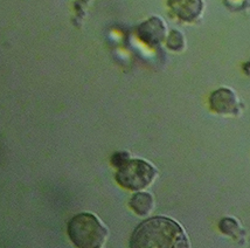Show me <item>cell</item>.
Returning a JSON list of instances; mask_svg holds the SVG:
<instances>
[{
  "instance_id": "cell-5",
  "label": "cell",
  "mask_w": 250,
  "mask_h": 248,
  "mask_svg": "<svg viewBox=\"0 0 250 248\" xmlns=\"http://www.w3.org/2000/svg\"><path fill=\"white\" fill-rule=\"evenodd\" d=\"M137 35L148 46H158L166 35V26L160 18L152 17L137 28Z\"/></svg>"
},
{
  "instance_id": "cell-10",
  "label": "cell",
  "mask_w": 250,
  "mask_h": 248,
  "mask_svg": "<svg viewBox=\"0 0 250 248\" xmlns=\"http://www.w3.org/2000/svg\"><path fill=\"white\" fill-rule=\"evenodd\" d=\"M129 159H130V155L127 154V152H124V151L116 152L114 156L111 157V164L118 169V167L124 165V164Z\"/></svg>"
},
{
  "instance_id": "cell-1",
  "label": "cell",
  "mask_w": 250,
  "mask_h": 248,
  "mask_svg": "<svg viewBox=\"0 0 250 248\" xmlns=\"http://www.w3.org/2000/svg\"><path fill=\"white\" fill-rule=\"evenodd\" d=\"M132 248H188L187 234L177 221L154 217L142 223L130 240Z\"/></svg>"
},
{
  "instance_id": "cell-8",
  "label": "cell",
  "mask_w": 250,
  "mask_h": 248,
  "mask_svg": "<svg viewBox=\"0 0 250 248\" xmlns=\"http://www.w3.org/2000/svg\"><path fill=\"white\" fill-rule=\"evenodd\" d=\"M219 228L223 234L234 238L235 240H239V239L242 238L243 234H245L242 226H241L239 221L234 219V218H223V219L220 220Z\"/></svg>"
},
{
  "instance_id": "cell-9",
  "label": "cell",
  "mask_w": 250,
  "mask_h": 248,
  "mask_svg": "<svg viewBox=\"0 0 250 248\" xmlns=\"http://www.w3.org/2000/svg\"><path fill=\"white\" fill-rule=\"evenodd\" d=\"M185 38L179 31H172L167 38V47L174 52H180L185 48Z\"/></svg>"
},
{
  "instance_id": "cell-3",
  "label": "cell",
  "mask_w": 250,
  "mask_h": 248,
  "mask_svg": "<svg viewBox=\"0 0 250 248\" xmlns=\"http://www.w3.org/2000/svg\"><path fill=\"white\" fill-rule=\"evenodd\" d=\"M157 170L142 159H129L124 165L118 167L116 180L122 187L138 191L145 189L154 180Z\"/></svg>"
},
{
  "instance_id": "cell-11",
  "label": "cell",
  "mask_w": 250,
  "mask_h": 248,
  "mask_svg": "<svg viewBox=\"0 0 250 248\" xmlns=\"http://www.w3.org/2000/svg\"><path fill=\"white\" fill-rule=\"evenodd\" d=\"M243 70H245L247 75L250 76V61L247 62V64H245V66H243Z\"/></svg>"
},
{
  "instance_id": "cell-4",
  "label": "cell",
  "mask_w": 250,
  "mask_h": 248,
  "mask_svg": "<svg viewBox=\"0 0 250 248\" xmlns=\"http://www.w3.org/2000/svg\"><path fill=\"white\" fill-rule=\"evenodd\" d=\"M209 108L225 116H235L241 112L239 97L230 88H219L209 96Z\"/></svg>"
},
{
  "instance_id": "cell-7",
  "label": "cell",
  "mask_w": 250,
  "mask_h": 248,
  "mask_svg": "<svg viewBox=\"0 0 250 248\" xmlns=\"http://www.w3.org/2000/svg\"><path fill=\"white\" fill-rule=\"evenodd\" d=\"M130 207L136 212L138 216H147L153 210V198L150 193L138 192L133 194L130 199Z\"/></svg>"
},
{
  "instance_id": "cell-6",
  "label": "cell",
  "mask_w": 250,
  "mask_h": 248,
  "mask_svg": "<svg viewBox=\"0 0 250 248\" xmlns=\"http://www.w3.org/2000/svg\"><path fill=\"white\" fill-rule=\"evenodd\" d=\"M167 4L175 16L187 23L198 20L205 10L204 0H168Z\"/></svg>"
},
{
  "instance_id": "cell-2",
  "label": "cell",
  "mask_w": 250,
  "mask_h": 248,
  "mask_svg": "<svg viewBox=\"0 0 250 248\" xmlns=\"http://www.w3.org/2000/svg\"><path fill=\"white\" fill-rule=\"evenodd\" d=\"M68 235L76 247L101 248L108 238V229L91 213H80L68 224Z\"/></svg>"
}]
</instances>
